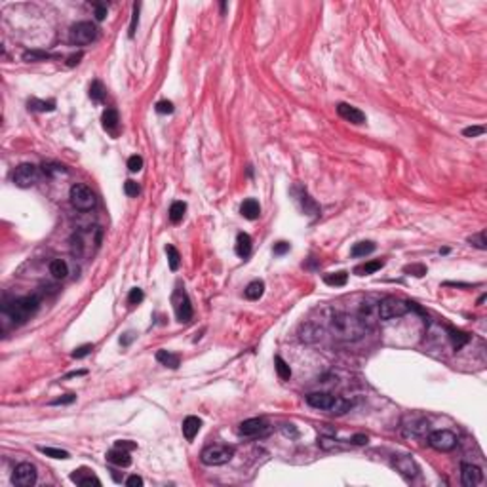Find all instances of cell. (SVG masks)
I'll return each mask as SVG.
<instances>
[{"instance_id":"obj_1","label":"cell","mask_w":487,"mask_h":487,"mask_svg":"<svg viewBox=\"0 0 487 487\" xmlns=\"http://www.w3.org/2000/svg\"><path fill=\"white\" fill-rule=\"evenodd\" d=\"M369 327L358 316L346 312H335L329 318V331L339 341H360Z\"/></svg>"},{"instance_id":"obj_2","label":"cell","mask_w":487,"mask_h":487,"mask_svg":"<svg viewBox=\"0 0 487 487\" xmlns=\"http://www.w3.org/2000/svg\"><path fill=\"white\" fill-rule=\"evenodd\" d=\"M40 301L37 297H21V299H16L14 303L4 306V312L10 316V320L14 324H25L29 320L31 316L35 314L39 310Z\"/></svg>"},{"instance_id":"obj_3","label":"cell","mask_w":487,"mask_h":487,"mask_svg":"<svg viewBox=\"0 0 487 487\" xmlns=\"http://www.w3.org/2000/svg\"><path fill=\"white\" fill-rule=\"evenodd\" d=\"M69 198H71V204L80 211H90L96 208V194L94 191L84 185V183H75L71 187V192H69Z\"/></svg>"},{"instance_id":"obj_4","label":"cell","mask_w":487,"mask_h":487,"mask_svg":"<svg viewBox=\"0 0 487 487\" xmlns=\"http://www.w3.org/2000/svg\"><path fill=\"white\" fill-rule=\"evenodd\" d=\"M97 39V27L92 21H78L69 31V42L73 46H86Z\"/></svg>"},{"instance_id":"obj_5","label":"cell","mask_w":487,"mask_h":487,"mask_svg":"<svg viewBox=\"0 0 487 487\" xmlns=\"http://www.w3.org/2000/svg\"><path fill=\"white\" fill-rule=\"evenodd\" d=\"M411 310L407 301H401L398 297H384L379 303V320H394L401 318Z\"/></svg>"},{"instance_id":"obj_6","label":"cell","mask_w":487,"mask_h":487,"mask_svg":"<svg viewBox=\"0 0 487 487\" xmlns=\"http://www.w3.org/2000/svg\"><path fill=\"white\" fill-rule=\"evenodd\" d=\"M234 457V449L229 447V445H208L200 453V458L204 464L208 466H221V464H227L230 458Z\"/></svg>"},{"instance_id":"obj_7","label":"cell","mask_w":487,"mask_h":487,"mask_svg":"<svg viewBox=\"0 0 487 487\" xmlns=\"http://www.w3.org/2000/svg\"><path fill=\"white\" fill-rule=\"evenodd\" d=\"M172 305H173V312H175V316H177V322H181V324L191 322L192 320V305H191L189 295H187V291H185L183 287H177V289L173 291Z\"/></svg>"},{"instance_id":"obj_8","label":"cell","mask_w":487,"mask_h":487,"mask_svg":"<svg viewBox=\"0 0 487 487\" xmlns=\"http://www.w3.org/2000/svg\"><path fill=\"white\" fill-rule=\"evenodd\" d=\"M428 445L434 447L436 451H443L447 453L451 449L457 447V436L451 430H434L428 434Z\"/></svg>"},{"instance_id":"obj_9","label":"cell","mask_w":487,"mask_h":487,"mask_svg":"<svg viewBox=\"0 0 487 487\" xmlns=\"http://www.w3.org/2000/svg\"><path fill=\"white\" fill-rule=\"evenodd\" d=\"M12 179L16 183V187L20 189H29L33 187L37 179H39V168L35 164H21L16 168V172L12 175Z\"/></svg>"},{"instance_id":"obj_10","label":"cell","mask_w":487,"mask_h":487,"mask_svg":"<svg viewBox=\"0 0 487 487\" xmlns=\"http://www.w3.org/2000/svg\"><path fill=\"white\" fill-rule=\"evenodd\" d=\"M14 483L20 487H31L37 483V466L31 462H21L14 470Z\"/></svg>"},{"instance_id":"obj_11","label":"cell","mask_w":487,"mask_h":487,"mask_svg":"<svg viewBox=\"0 0 487 487\" xmlns=\"http://www.w3.org/2000/svg\"><path fill=\"white\" fill-rule=\"evenodd\" d=\"M483 479V472L481 468L476 464H470V462H462L460 464V481L464 487H476L481 483Z\"/></svg>"},{"instance_id":"obj_12","label":"cell","mask_w":487,"mask_h":487,"mask_svg":"<svg viewBox=\"0 0 487 487\" xmlns=\"http://www.w3.org/2000/svg\"><path fill=\"white\" fill-rule=\"evenodd\" d=\"M392 466L396 468L403 477H415L419 474V466L415 464V460L407 455H398V457L392 458Z\"/></svg>"},{"instance_id":"obj_13","label":"cell","mask_w":487,"mask_h":487,"mask_svg":"<svg viewBox=\"0 0 487 487\" xmlns=\"http://www.w3.org/2000/svg\"><path fill=\"white\" fill-rule=\"evenodd\" d=\"M335 398H337V396L327 394V392H312V394L306 396V403H308L310 407H314V409L331 411V407H333V403H335Z\"/></svg>"},{"instance_id":"obj_14","label":"cell","mask_w":487,"mask_h":487,"mask_svg":"<svg viewBox=\"0 0 487 487\" xmlns=\"http://www.w3.org/2000/svg\"><path fill=\"white\" fill-rule=\"evenodd\" d=\"M358 318L362 320L367 327H371L377 320H379V303H375L371 299H365L358 310Z\"/></svg>"},{"instance_id":"obj_15","label":"cell","mask_w":487,"mask_h":487,"mask_svg":"<svg viewBox=\"0 0 487 487\" xmlns=\"http://www.w3.org/2000/svg\"><path fill=\"white\" fill-rule=\"evenodd\" d=\"M337 113H339L341 118L352 122V124H363L365 122V115H363L362 111L352 105H348V103H339L337 105Z\"/></svg>"},{"instance_id":"obj_16","label":"cell","mask_w":487,"mask_h":487,"mask_svg":"<svg viewBox=\"0 0 487 487\" xmlns=\"http://www.w3.org/2000/svg\"><path fill=\"white\" fill-rule=\"evenodd\" d=\"M267 420L265 419H248L244 420L242 424H240V434H244V436H259V434H263L265 430H267Z\"/></svg>"},{"instance_id":"obj_17","label":"cell","mask_w":487,"mask_h":487,"mask_svg":"<svg viewBox=\"0 0 487 487\" xmlns=\"http://www.w3.org/2000/svg\"><path fill=\"white\" fill-rule=\"evenodd\" d=\"M71 481H75L77 485L80 487H90V485H101V479L97 476H94L90 470H86V468H80V470H75L73 474H71Z\"/></svg>"},{"instance_id":"obj_18","label":"cell","mask_w":487,"mask_h":487,"mask_svg":"<svg viewBox=\"0 0 487 487\" xmlns=\"http://www.w3.org/2000/svg\"><path fill=\"white\" fill-rule=\"evenodd\" d=\"M107 460L109 462H113V464H116V466H130L132 464V455H130V451L128 449H122V447H115L111 449L109 453H107Z\"/></svg>"},{"instance_id":"obj_19","label":"cell","mask_w":487,"mask_h":487,"mask_svg":"<svg viewBox=\"0 0 487 487\" xmlns=\"http://www.w3.org/2000/svg\"><path fill=\"white\" fill-rule=\"evenodd\" d=\"M200 428H202V420L198 417H194V415H189L187 419L183 420V434H185V438L189 439V441H192V439L196 438V434L200 432Z\"/></svg>"},{"instance_id":"obj_20","label":"cell","mask_w":487,"mask_h":487,"mask_svg":"<svg viewBox=\"0 0 487 487\" xmlns=\"http://www.w3.org/2000/svg\"><path fill=\"white\" fill-rule=\"evenodd\" d=\"M240 213H242L246 219L255 221V219H259V215H261V206H259V202L255 200V198H248V200H244V204L240 206Z\"/></svg>"},{"instance_id":"obj_21","label":"cell","mask_w":487,"mask_h":487,"mask_svg":"<svg viewBox=\"0 0 487 487\" xmlns=\"http://www.w3.org/2000/svg\"><path fill=\"white\" fill-rule=\"evenodd\" d=\"M234 249H236V255L238 257L248 259L251 255V236L246 234V232H240L238 236H236V246H234Z\"/></svg>"},{"instance_id":"obj_22","label":"cell","mask_w":487,"mask_h":487,"mask_svg":"<svg viewBox=\"0 0 487 487\" xmlns=\"http://www.w3.org/2000/svg\"><path fill=\"white\" fill-rule=\"evenodd\" d=\"M384 267V261L377 259V261H369V263H363V265H358L354 268V274L356 276H367V274H373L377 270H381Z\"/></svg>"},{"instance_id":"obj_23","label":"cell","mask_w":487,"mask_h":487,"mask_svg":"<svg viewBox=\"0 0 487 487\" xmlns=\"http://www.w3.org/2000/svg\"><path fill=\"white\" fill-rule=\"evenodd\" d=\"M263 293H265V282H261V280H253L244 289V295L248 297L249 301H257V299L263 297Z\"/></svg>"},{"instance_id":"obj_24","label":"cell","mask_w":487,"mask_h":487,"mask_svg":"<svg viewBox=\"0 0 487 487\" xmlns=\"http://www.w3.org/2000/svg\"><path fill=\"white\" fill-rule=\"evenodd\" d=\"M101 122H103V128H105L107 132H116L118 122H120L116 109H105V113L101 116Z\"/></svg>"},{"instance_id":"obj_25","label":"cell","mask_w":487,"mask_h":487,"mask_svg":"<svg viewBox=\"0 0 487 487\" xmlns=\"http://www.w3.org/2000/svg\"><path fill=\"white\" fill-rule=\"evenodd\" d=\"M156 360L162 363V365H166V367H172V369H177L179 367V356L177 354H172L168 352V350H158L156 352Z\"/></svg>"},{"instance_id":"obj_26","label":"cell","mask_w":487,"mask_h":487,"mask_svg":"<svg viewBox=\"0 0 487 487\" xmlns=\"http://www.w3.org/2000/svg\"><path fill=\"white\" fill-rule=\"evenodd\" d=\"M50 272H52V276L54 278L63 280V278H67V274H69V265L63 261V259H54V261L50 263Z\"/></svg>"},{"instance_id":"obj_27","label":"cell","mask_w":487,"mask_h":487,"mask_svg":"<svg viewBox=\"0 0 487 487\" xmlns=\"http://www.w3.org/2000/svg\"><path fill=\"white\" fill-rule=\"evenodd\" d=\"M373 251H375V244L369 242V240H365V242L354 244L352 249H350V255H352V257H365V255H369V253H373Z\"/></svg>"},{"instance_id":"obj_28","label":"cell","mask_w":487,"mask_h":487,"mask_svg":"<svg viewBox=\"0 0 487 487\" xmlns=\"http://www.w3.org/2000/svg\"><path fill=\"white\" fill-rule=\"evenodd\" d=\"M185 211H187V204H185V202H179V200L173 202L172 206H170V213H168V215H170V221L175 223V225L181 223L183 217H185Z\"/></svg>"},{"instance_id":"obj_29","label":"cell","mask_w":487,"mask_h":487,"mask_svg":"<svg viewBox=\"0 0 487 487\" xmlns=\"http://www.w3.org/2000/svg\"><path fill=\"white\" fill-rule=\"evenodd\" d=\"M324 282L327 284V286L341 287V286H344V284L348 282V272H344V270H339V272H331V274H325V276H324Z\"/></svg>"},{"instance_id":"obj_30","label":"cell","mask_w":487,"mask_h":487,"mask_svg":"<svg viewBox=\"0 0 487 487\" xmlns=\"http://www.w3.org/2000/svg\"><path fill=\"white\" fill-rule=\"evenodd\" d=\"M274 363H276L278 377H280L282 381H289V379H291V369H289V365H287L286 360H284L282 356H276V358H274Z\"/></svg>"},{"instance_id":"obj_31","label":"cell","mask_w":487,"mask_h":487,"mask_svg":"<svg viewBox=\"0 0 487 487\" xmlns=\"http://www.w3.org/2000/svg\"><path fill=\"white\" fill-rule=\"evenodd\" d=\"M31 111H40V113H52L56 111V101H39V99H31L29 101Z\"/></svg>"},{"instance_id":"obj_32","label":"cell","mask_w":487,"mask_h":487,"mask_svg":"<svg viewBox=\"0 0 487 487\" xmlns=\"http://www.w3.org/2000/svg\"><path fill=\"white\" fill-rule=\"evenodd\" d=\"M105 96H107V92H105V88H103V84H101L99 80H94L92 86H90V97H92L96 103H101V101L105 99Z\"/></svg>"},{"instance_id":"obj_33","label":"cell","mask_w":487,"mask_h":487,"mask_svg":"<svg viewBox=\"0 0 487 487\" xmlns=\"http://www.w3.org/2000/svg\"><path fill=\"white\" fill-rule=\"evenodd\" d=\"M449 339H451V343H453V348H455V350H460L462 344L468 343V335L462 333V331H455V329H449Z\"/></svg>"},{"instance_id":"obj_34","label":"cell","mask_w":487,"mask_h":487,"mask_svg":"<svg viewBox=\"0 0 487 487\" xmlns=\"http://www.w3.org/2000/svg\"><path fill=\"white\" fill-rule=\"evenodd\" d=\"M166 255H168V263L172 270H177L181 265V257H179V251L175 249V246H166Z\"/></svg>"},{"instance_id":"obj_35","label":"cell","mask_w":487,"mask_h":487,"mask_svg":"<svg viewBox=\"0 0 487 487\" xmlns=\"http://www.w3.org/2000/svg\"><path fill=\"white\" fill-rule=\"evenodd\" d=\"M50 58H52L50 54L39 52V50H31V52L23 54V61H27V63H37V61H44V59H50Z\"/></svg>"},{"instance_id":"obj_36","label":"cell","mask_w":487,"mask_h":487,"mask_svg":"<svg viewBox=\"0 0 487 487\" xmlns=\"http://www.w3.org/2000/svg\"><path fill=\"white\" fill-rule=\"evenodd\" d=\"M40 453H44L46 457H52V458H61V460H67V458H71L69 451L56 449V447H40Z\"/></svg>"},{"instance_id":"obj_37","label":"cell","mask_w":487,"mask_h":487,"mask_svg":"<svg viewBox=\"0 0 487 487\" xmlns=\"http://www.w3.org/2000/svg\"><path fill=\"white\" fill-rule=\"evenodd\" d=\"M468 242L474 246V248L477 249H485L487 248V240H485V232L481 230V232H477V234H472L470 238H468Z\"/></svg>"},{"instance_id":"obj_38","label":"cell","mask_w":487,"mask_h":487,"mask_svg":"<svg viewBox=\"0 0 487 487\" xmlns=\"http://www.w3.org/2000/svg\"><path fill=\"white\" fill-rule=\"evenodd\" d=\"M128 170L130 172H141L143 170V158L141 156H137V154H134V156H130L128 158Z\"/></svg>"},{"instance_id":"obj_39","label":"cell","mask_w":487,"mask_h":487,"mask_svg":"<svg viewBox=\"0 0 487 487\" xmlns=\"http://www.w3.org/2000/svg\"><path fill=\"white\" fill-rule=\"evenodd\" d=\"M145 299V293H143V289H139V287H134L132 291H130V295H128V303L132 306H135V305H139L141 301Z\"/></svg>"},{"instance_id":"obj_40","label":"cell","mask_w":487,"mask_h":487,"mask_svg":"<svg viewBox=\"0 0 487 487\" xmlns=\"http://www.w3.org/2000/svg\"><path fill=\"white\" fill-rule=\"evenodd\" d=\"M42 170H44V173L46 175H56V173H65L67 170L61 166V164H52V162H44V166H42Z\"/></svg>"},{"instance_id":"obj_41","label":"cell","mask_w":487,"mask_h":487,"mask_svg":"<svg viewBox=\"0 0 487 487\" xmlns=\"http://www.w3.org/2000/svg\"><path fill=\"white\" fill-rule=\"evenodd\" d=\"M124 192L128 194V196H137L139 192H141V187H139V183L132 181V179H128V181L124 183Z\"/></svg>"},{"instance_id":"obj_42","label":"cell","mask_w":487,"mask_h":487,"mask_svg":"<svg viewBox=\"0 0 487 487\" xmlns=\"http://www.w3.org/2000/svg\"><path fill=\"white\" fill-rule=\"evenodd\" d=\"M139 4H134V16H132V23H130V39H134L135 37V29H137V23H139Z\"/></svg>"},{"instance_id":"obj_43","label":"cell","mask_w":487,"mask_h":487,"mask_svg":"<svg viewBox=\"0 0 487 487\" xmlns=\"http://www.w3.org/2000/svg\"><path fill=\"white\" fill-rule=\"evenodd\" d=\"M403 270H405V272H409V274H413V276H417V278H420V276H424V274H426V267H424V265H407Z\"/></svg>"},{"instance_id":"obj_44","label":"cell","mask_w":487,"mask_h":487,"mask_svg":"<svg viewBox=\"0 0 487 487\" xmlns=\"http://www.w3.org/2000/svg\"><path fill=\"white\" fill-rule=\"evenodd\" d=\"M94 350V344H82V346H78V348H75V352L71 354L73 358H77V360H80V358H84V356H88V354Z\"/></svg>"},{"instance_id":"obj_45","label":"cell","mask_w":487,"mask_h":487,"mask_svg":"<svg viewBox=\"0 0 487 487\" xmlns=\"http://www.w3.org/2000/svg\"><path fill=\"white\" fill-rule=\"evenodd\" d=\"M156 113H160V115H172L173 103L172 101H158L156 103Z\"/></svg>"},{"instance_id":"obj_46","label":"cell","mask_w":487,"mask_h":487,"mask_svg":"<svg viewBox=\"0 0 487 487\" xmlns=\"http://www.w3.org/2000/svg\"><path fill=\"white\" fill-rule=\"evenodd\" d=\"M483 134H485V128L483 126H470V128H466L462 132L464 137H477V135H483Z\"/></svg>"},{"instance_id":"obj_47","label":"cell","mask_w":487,"mask_h":487,"mask_svg":"<svg viewBox=\"0 0 487 487\" xmlns=\"http://www.w3.org/2000/svg\"><path fill=\"white\" fill-rule=\"evenodd\" d=\"M75 400H77L75 394H65V396H61V398L52 401V405H69V403H73Z\"/></svg>"},{"instance_id":"obj_48","label":"cell","mask_w":487,"mask_h":487,"mask_svg":"<svg viewBox=\"0 0 487 487\" xmlns=\"http://www.w3.org/2000/svg\"><path fill=\"white\" fill-rule=\"evenodd\" d=\"M272 251H274V255H284L286 251H289V244L287 242H278V244H274Z\"/></svg>"},{"instance_id":"obj_49","label":"cell","mask_w":487,"mask_h":487,"mask_svg":"<svg viewBox=\"0 0 487 487\" xmlns=\"http://www.w3.org/2000/svg\"><path fill=\"white\" fill-rule=\"evenodd\" d=\"M107 16V4H96V20L103 21Z\"/></svg>"},{"instance_id":"obj_50","label":"cell","mask_w":487,"mask_h":487,"mask_svg":"<svg viewBox=\"0 0 487 487\" xmlns=\"http://www.w3.org/2000/svg\"><path fill=\"white\" fill-rule=\"evenodd\" d=\"M126 485H130V487H141V485H143V477L130 476L128 479H126Z\"/></svg>"},{"instance_id":"obj_51","label":"cell","mask_w":487,"mask_h":487,"mask_svg":"<svg viewBox=\"0 0 487 487\" xmlns=\"http://www.w3.org/2000/svg\"><path fill=\"white\" fill-rule=\"evenodd\" d=\"M115 447H122V449L132 451V449H135L137 445H135V443H132V441H128V439H118V441L115 443Z\"/></svg>"},{"instance_id":"obj_52","label":"cell","mask_w":487,"mask_h":487,"mask_svg":"<svg viewBox=\"0 0 487 487\" xmlns=\"http://www.w3.org/2000/svg\"><path fill=\"white\" fill-rule=\"evenodd\" d=\"M82 58H84V54H82V52H78L77 56H71V58L67 59V65H69V67H75V65H78V63H80V59H82Z\"/></svg>"},{"instance_id":"obj_53","label":"cell","mask_w":487,"mask_h":487,"mask_svg":"<svg viewBox=\"0 0 487 487\" xmlns=\"http://www.w3.org/2000/svg\"><path fill=\"white\" fill-rule=\"evenodd\" d=\"M352 443H356V445H365L367 443V436L365 434H356V436H352Z\"/></svg>"},{"instance_id":"obj_54","label":"cell","mask_w":487,"mask_h":487,"mask_svg":"<svg viewBox=\"0 0 487 487\" xmlns=\"http://www.w3.org/2000/svg\"><path fill=\"white\" fill-rule=\"evenodd\" d=\"M80 375H86V371H75V373H69V375H67V379H69V377H80Z\"/></svg>"}]
</instances>
